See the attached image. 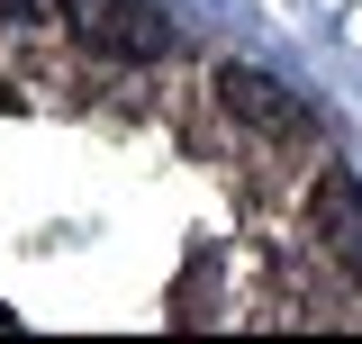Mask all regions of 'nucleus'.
<instances>
[{
	"label": "nucleus",
	"instance_id": "nucleus-1",
	"mask_svg": "<svg viewBox=\"0 0 362 344\" xmlns=\"http://www.w3.org/2000/svg\"><path fill=\"white\" fill-rule=\"evenodd\" d=\"M64 18L100 64H173L181 55V28L163 0H64Z\"/></svg>",
	"mask_w": 362,
	"mask_h": 344
},
{
	"label": "nucleus",
	"instance_id": "nucleus-2",
	"mask_svg": "<svg viewBox=\"0 0 362 344\" xmlns=\"http://www.w3.org/2000/svg\"><path fill=\"white\" fill-rule=\"evenodd\" d=\"M209 91H218V109L254 136V145H299V136L317 127V109H308L290 82H272L263 64H218V73H209Z\"/></svg>",
	"mask_w": 362,
	"mask_h": 344
},
{
	"label": "nucleus",
	"instance_id": "nucleus-3",
	"mask_svg": "<svg viewBox=\"0 0 362 344\" xmlns=\"http://www.w3.org/2000/svg\"><path fill=\"white\" fill-rule=\"evenodd\" d=\"M308 236H317V254H335L344 281H362V181H354L344 164L317 172V190H308Z\"/></svg>",
	"mask_w": 362,
	"mask_h": 344
},
{
	"label": "nucleus",
	"instance_id": "nucleus-4",
	"mask_svg": "<svg viewBox=\"0 0 362 344\" xmlns=\"http://www.w3.org/2000/svg\"><path fill=\"white\" fill-rule=\"evenodd\" d=\"M0 28H18V37H45V28H54V0H0Z\"/></svg>",
	"mask_w": 362,
	"mask_h": 344
}]
</instances>
